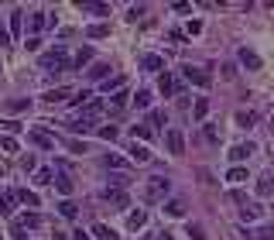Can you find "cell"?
<instances>
[{
  "instance_id": "23",
  "label": "cell",
  "mask_w": 274,
  "mask_h": 240,
  "mask_svg": "<svg viewBox=\"0 0 274 240\" xmlns=\"http://www.w3.org/2000/svg\"><path fill=\"white\" fill-rule=\"evenodd\" d=\"M58 213H62L65 220H76V213H79V206L72 203V199H62V203H58Z\"/></svg>"
},
{
  "instance_id": "26",
  "label": "cell",
  "mask_w": 274,
  "mask_h": 240,
  "mask_svg": "<svg viewBox=\"0 0 274 240\" xmlns=\"http://www.w3.org/2000/svg\"><path fill=\"white\" fill-rule=\"evenodd\" d=\"M110 34V24H89L86 28V38H106Z\"/></svg>"
},
{
  "instance_id": "24",
  "label": "cell",
  "mask_w": 274,
  "mask_h": 240,
  "mask_svg": "<svg viewBox=\"0 0 274 240\" xmlns=\"http://www.w3.org/2000/svg\"><path fill=\"white\" fill-rule=\"evenodd\" d=\"M52 179H55V171H52V168H38V171H34V182H38V185H55Z\"/></svg>"
},
{
  "instance_id": "20",
  "label": "cell",
  "mask_w": 274,
  "mask_h": 240,
  "mask_svg": "<svg viewBox=\"0 0 274 240\" xmlns=\"http://www.w3.org/2000/svg\"><path fill=\"white\" fill-rule=\"evenodd\" d=\"M233 120H237V127H254L257 124V114H254V110H237Z\"/></svg>"
},
{
  "instance_id": "47",
  "label": "cell",
  "mask_w": 274,
  "mask_h": 240,
  "mask_svg": "<svg viewBox=\"0 0 274 240\" xmlns=\"http://www.w3.org/2000/svg\"><path fill=\"white\" fill-rule=\"evenodd\" d=\"M189 237H192V240H206V237H202V227H195V223H189Z\"/></svg>"
},
{
  "instance_id": "48",
  "label": "cell",
  "mask_w": 274,
  "mask_h": 240,
  "mask_svg": "<svg viewBox=\"0 0 274 240\" xmlns=\"http://www.w3.org/2000/svg\"><path fill=\"white\" fill-rule=\"evenodd\" d=\"M257 237H261V240H274V227H261V230H257Z\"/></svg>"
},
{
  "instance_id": "17",
  "label": "cell",
  "mask_w": 274,
  "mask_h": 240,
  "mask_svg": "<svg viewBox=\"0 0 274 240\" xmlns=\"http://www.w3.org/2000/svg\"><path fill=\"white\" fill-rule=\"evenodd\" d=\"M226 182L230 185H243L247 182V168H243V165H233V168L226 171Z\"/></svg>"
},
{
  "instance_id": "39",
  "label": "cell",
  "mask_w": 274,
  "mask_h": 240,
  "mask_svg": "<svg viewBox=\"0 0 274 240\" xmlns=\"http://www.w3.org/2000/svg\"><path fill=\"white\" fill-rule=\"evenodd\" d=\"M68 103H72V106H86V103H89V90H79Z\"/></svg>"
},
{
  "instance_id": "15",
  "label": "cell",
  "mask_w": 274,
  "mask_h": 240,
  "mask_svg": "<svg viewBox=\"0 0 274 240\" xmlns=\"http://www.w3.org/2000/svg\"><path fill=\"white\" fill-rule=\"evenodd\" d=\"M103 199H106L110 206H120V209L127 206V192H124V189H106V192H103Z\"/></svg>"
},
{
  "instance_id": "34",
  "label": "cell",
  "mask_w": 274,
  "mask_h": 240,
  "mask_svg": "<svg viewBox=\"0 0 274 240\" xmlns=\"http://www.w3.org/2000/svg\"><path fill=\"white\" fill-rule=\"evenodd\" d=\"M82 11H86V14H100V17H106V14H110V7H106V4H82Z\"/></svg>"
},
{
  "instance_id": "13",
  "label": "cell",
  "mask_w": 274,
  "mask_h": 240,
  "mask_svg": "<svg viewBox=\"0 0 274 240\" xmlns=\"http://www.w3.org/2000/svg\"><path fill=\"white\" fill-rule=\"evenodd\" d=\"M127 155H130V161H137V165H148V161H151V151L144 148V144H137V141L130 144V151H127Z\"/></svg>"
},
{
  "instance_id": "40",
  "label": "cell",
  "mask_w": 274,
  "mask_h": 240,
  "mask_svg": "<svg viewBox=\"0 0 274 240\" xmlns=\"http://www.w3.org/2000/svg\"><path fill=\"white\" fill-rule=\"evenodd\" d=\"M127 100H130V96H127V90H120V93H113V96H110V103H113L117 110H120V106H127Z\"/></svg>"
},
{
  "instance_id": "2",
  "label": "cell",
  "mask_w": 274,
  "mask_h": 240,
  "mask_svg": "<svg viewBox=\"0 0 274 240\" xmlns=\"http://www.w3.org/2000/svg\"><path fill=\"white\" fill-rule=\"evenodd\" d=\"M171 192V182L165 179V175H151L148 182H144V203H165V195Z\"/></svg>"
},
{
  "instance_id": "29",
  "label": "cell",
  "mask_w": 274,
  "mask_h": 240,
  "mask_svg": "<svg viewBox=\"0 0 274 240\" xmlns=\"http://www.w3.org/2000/svg\"><path fill=\"white\" fill-rule=\"evenodd\" d=\"M106 76H110V66H106V62H96V66L89 69V79H106Z\"/></svg>"
},
{
  "instance_id": "35",
  "label": "cell",
  "mask_w": 274,
  "mask_h": 240,
  "mask_svg": "<svg viewBox=\"0 0 274 240\" xmlns=\"http://www.w3.org/2000/svg\"><path fill=\"white\" fill-rule=\"evenodd\" d=\"M7 110H11V114H24V110H31V100H11Z\"/></svg>"
},
{
  "instance_id": "43",
  "label": "cell",
  "mask_w": 274,
  "mask_h": 240,
  "mask_svg": "<svg viewBox=\"0 0 274 240\" xmlns=\"http://www.w3.org/2000/svg\"><path fill=\"white\" fill-rule=\"evenodd\" d=\"M206 114H209V103H206V100H199V103H195V117H199V120H202Z\"/></svg>"
},
{
  "instance_id": "50",
  "label": "cell",
  "mask_w": 274,
  "mask_h": 240,
  "mask_svg": "<svg viewBox=\"0 0 274 240\" xmlns=\"http://www.w3.org/2000/svg\"><path fill=\"white\" fill-rule=\"evenodd\" d=\"M21 165H24V171H38V168H34V158H31V155H24Z\"/></svg>"
},
{
  "instance_id": "51",
  "label": "cell",
  "mask_w": 274,
  "mask_h": 240,
  "mask_svg": "<svg viewBox=\"0 0 274 240\" xmlns=\"http://www.w3.org/2000/svg\"><path fill=\"white\" fill-rule=\"evenodd\" d=\"M72 240H89V233H82V230H76V233H72Z\"/></svg>"
},
{
  "instance_id": "22",
  "label": "cell",
  "mask_w": 274,
  "mask_h": 240,
  "mask_svg": "<svg viewBox=\"0 0 274 240\" xmlns=\"http://www.w3.org/2000/svg\"><path fill=\"white\" fill-rule=\"evenodd\" d=\"M93 233H96L100 240H120L117 237V230H110L106 223H93Z\"/></svg>"
},
{
  "instance_id": "41",
  "label": "cell",
  "mask_w": 274,
  "mask_h": 240,
  "mask_svg": "<svg viewBox=\"0 0 274 240\" xmlns=\"http://www.w3.org/2000/svg\"><path fill=\"white\" fill-rule=\"evenodd\" d=\"M134 137H141V141H151V127H148V124H137V127H134Z\"/></svg>"
},
{
  "instance_id": "32",
  "label": "cell",
  "mask_w": 274,
  "mask_h": 240,
  "mask_svg": "<svg viewBox=\"0 0 274 240\" xmlns=\"http://www.w3.org/2000/svg\"><path fill=\"white\" fill-rule=\"evenodd\" d=\"M165 120H168V114H165V110H151V114H148V127H161Z\"/></svg>"
},
{
  "instance_id": "33",
  "label": "cell",
  "mask_w": 274,
  "mask_h": 240,
  "mask_svg": "<svg viewBox=\"0 0 274 240\" xmlns=\"http://www.w3.org/2000/svg\"><path fill=\"white\" fill-rule=\"evenodd\" d=\"M0 151H7V155H17V141H14L11 134H4V137H0Z\"/></svg>"
},
{
  "instance_id": "55",
  "label": "cell",
  "mask_w": 274,
  "mask_h": 240,
  "mask_svg": "<svg viewBox=\"0 0 274 240\" xmlns=\"http://www.w3.org/2000/svg\"><path fill=\"white\" fill-rule=\"evenodd\" d=\"M0 72H4V69H0Z\"/></svg>"
},
{
  "instance_id": "21",
  "label": "cell",
  "mask_w": 274,
  "mask_h": 240,
  "mask_svg": "<svg viewBox=\"0 0 274 240\" xmlns=\"http://www.w3.org/2000/svg\"><path fill=\"white\" fill-rule=\"evenodd\" d=\"M68 96H76V93H72V90H48L41 100H45V103H62V100H68Z\"/></svg>"
},
{
  "instance_id": "49",
  "label": "cell",
  "mask_w": 274,
  "mask_h": 240,
  "mask_svg": "<svg viewBox=\"0 0 274 240\" xmlns=\"http://www.w3.org/2000/svg\"><path fill=\"white\" fill-rule=\"evenodd\" d=\"M148 11V7H144V4H134V7H130V21H137V17H141V14Z\"/></svg>"
},
{
  "instance_id": "53",
  "label": "cell",
  "mask_w": 274,
  "mask_h": 240,
  "mask_svg": "<svg viewBox=\"0 0 274 240\" xmlns=\"http://www.w3.org/2000/svg\"><path fill=\"white\" fill-rule=\"evenodd\" d=\"M154 240H171V233H168V230H165V233H158V237H154Z\"/></svg>"
},
{
  "instance_id": "36",
  "label": "cell",
  "mask_w": 274,
  "mask_h": 240,
  "mask_svg": "<svg viewBox=\"0 0 274 240\" xmlns=\"http://www.w3.org/2000/svg\"><path fill=\"white\" fill-rule=\"evenodd\" d=\"M240 216H243V220H257V216H261V206H247V203H243V209H240Z\"/></svg>"
},
{
  "instance_id": "6",
  "label": "cell",
  "mask_w": 274,
  "mask_h": 240,
  "mask_svg": "<svg viewBox=\"0 0 274 240\" xmlns=\"http://www.w3.org/2000/svg\"><path fill=\"white\" fill-rule=\"evenodd\" d=\"M182 76H185L189 82H195V86H202V90L209 86V82H213V79H209V76L202 72V69H195V66H182Z\"/></svg>"
},
{
  "instance_id": "14",
  "label": "cell",
  "mask_w": 274,
  "mask_h": 240,
  "mask_svg": "<svg viewBox=\"0 0 274 240\" xmlns=\"http://www.w3.org/2000/svg\"><path fill=\"white\" fill-rule=\"evenodd\" d=\"M240 66L243 69H261V55L250 52V48H240Z\"/></svg>"
},
{
  "instance_id": "30",
  "label": "cell",
  "mask_w": 274,
  "mask_h": 240,
  "mask_svg": "<svg viewBox=\"0 0 274 240\" xmlns=\"http://www.w3.org/2000/svg\"><path fill=\"white\" fill-rule=\"evenodd\" d=\"M106 168H117V171H127V158H120V155H106Z\"/></svg>"
},
{
  "instance_id": "8",
  "label": "cell",
  "mask_w": 274,
  "mask_h": 240,
  "mask_svg": "<svg viewBox=\"0 0 274 240\" xmlns=\"http://www.w3.org/2000/svg\"><path fill=\"white\" fill-rule=\"evenodd\" d=\"M28 141H31V144H38V148H45V151L55 148V137L45 134V130H28Z\"/></svg>"
},
{
  "instance_id": "42",
  "label": "cell",
  "mask_w": 274,
  "mask_h": 240,
  "mask_svg": "<svg viewBox=\"0 0 274 240\" xmlns=\"http://www.w3.org/2000/svg\"><path fill=\"white\" fill-rule=\"evenodd\" d=\"M100 137L103 141H117V127H100Z\"/></svg>"
},
{
  "instance_id": "52",
  "label": "cell",
  "mask_w": 274,
  "mask_h": 240,
  "mask_svg": "<svg viewBox=\"0 0 274 240\" xmlns=\"http://www.w3.org/2000/svg\"><path fill=\"white\" fill-rule=\"evenodd\" d=\"M52 240H65V233H62V230H55V233H52Z\"/></svg>"
},
{
  "instance_id": "19",
  "label": "cell",
  "mask_w": 274,
  "mask_h": 240,
  "mask_svg": "<svg viewBox=\"0 0 274 240\" xmlns=\"http://www.w3.org/2000/svg\"><path fill=\"white\" fill-rule=\"evenodd\" d=\"M93 62V48L86 45V48H79V52H76V58H72V69H82V66H89Z\"/></svg>"
},
{
  "instance_id": "10",
  "label": "cell",
  "mask_w": 274,
  "mask_h": 240,
  "mask_svg": "<svg viewBox=\"0 0 274 240\" xmlns=\"http://www.w3.org/2000/svg\"><path fill=\"white\" fill-rule=\"evenodd\" d=\"M48 14H41V11H34L31 17H28V28H31V38H38V31H41V28H48Z\"/></svg>"
},
{
  "instance_id": "56",
  "label": "cell",
  "mask_w": 274,
  "mask_h": 240,
  "mask_svg": "<svg viewBox=\"0 0 274 240\" xmlns=\"http://www.w3.org/2000/svg\"><path fill=\"white\" fill-rule=\"evenodd\" d=\"M0 137H4V134H0Z\"/></svg>"
},
{
  "instance_id": "16",
  "label": "cell",
  "mask_w": 274,
  "mask_h": 240,
  "mask_svg": "<svg viewBox=\"0 0 274 240\" xmlns=\"http://www.w3.org/2000/svg\"><path fill=\"white\" fill-rule=\"evenodd\" d=\"M141 69H144V72H161V69H165V58L161 55H144L141 58Z\"/></svg>"
},
{
  "instance_id": "37",
  "label": "cell",
  "mask_w": 274,
  "mask_h": 240,
  "mask_svg": "<svg viewBox=\"0 0 274 240\" xmlns=\"http://www.w3.org/2000/svg\"><path fill=\"white\" fill-rule=\"evenodd\" d=\"M110 182H113L117 189H124V192H127V185H130V175H127V171H117V175L110 179Z\"/></svg>"
},
{
  "instance_id": "25",
  "label": "cell",
  "mask_w": 274,
  "mask_h": 240,
  "mask_svg": "<svg viewBox=\"0 0 274 240\" xmlns=\"http://www.w3.org/2000/svg\"><path fill=\"white\" fill-rule=\"evenodd\" d=\"M165 213L168 216H185V203L182 199H171V203H165Z\"/></svg>"
},
{
  "instance_id": "1",
  "label": "cell",
  "mask_w": 274,
  "mask_h": 240,
  "mask_svg": "<svg viewBox=\"0 0 274 240\" xmlns=\"http://www.w3.org/2000/svg\"><path fill=\"white\" fill-rule=\"evenodd\" d=\"M38 66H41V72H52L55 76V72H68L72 69V58H68V52L62 45H55L52 52H45V55L38 58Z\"/></svg>"
},
{
  "instance_id": "18",
  "label": "cell",
  "mask_w": 274,
  "mask_h": 240,
  "mask_svg": "<svg viewBox=\"0 0 274 240\" xmlns=\"http://www.w3.org/2000/svg\"><path fill=\"white\" fill-rule=\"evenodd\" d=\"M21 31H24V11L17 7V11L11 14V38H21Z\"/></svg>"
},
{
  "instance_id": "46",
  "label": "cell",
  "mask_w": 274,
  "mask_h": 240,
  "mask_svg": "<svg viewBox=\"0 0 274 240\" xmlns=\"http://www.w3.org/2000/svg\"><path fill=\"white\" fill-rule=\"evenodd\" d=\"M14 38H11V28H4V24H0V45H11Z\"/></svg>"
},
{
  "instance_id": "27",
  "label": "cell",
  "mask_w": 274,
  "mask_h": 240,
  "mask_svg": "<svg viewBox=\"0 0 274 240\" xmlns=\"http://www.w3.org/2000/svg\"><path fill=\"white\" fill-rule=\"evenodd\" d=\"M120 90H124V76H110L103 82V93H120Z\"/></svg>"
},
{
  "instance_id": "7",
  "label": "cell",
  "mask_w": 274,
  "mask_h": 240,
  "mask_svg": "<svg viewBox=\"0 0 274 240\" xmlns=\"http://www.w3.org/2000/svg\"><path fill=\"white\" fill-rule=\"evenodd\" d=\"M254 151H257V148H254L250 141H247V144H233V148H230V161H233V165H240V161L250 158Z\"/></svg>"
},
{
  "instance_id": "28",
  "label": "cell",
  "mask_w": 274,
  "mask_h": 240,
  "mask_svg": "<svg viewBox=\"0 0 274 240\" xmlns=\"http://www.w3.org/2000/svg\"><path fill=\"white\" fill-rule=\"evenodd\" d=\"M55 189L62 195H72V179H68V175H55Z\"/></svg>"
},
{
  "instance_id": "9",
  "label": "cell",
  "mask_w": 274,
  "mask_h": 240,
  "mask_svg": "<svg viewBox=\"0 0 274 240\" xmlns=\"http://www.w3.org/2000/svg\"><path fill=\"white\" fill-rule=\"evenodd\" d=\"M11 227H21V230H38V227H41V216H38V213H24V216H17V220H14Z\"/></svg>"
},
{
  "instance_id": "54",
  "label": "cell",
  "mask_w": 274,
  "mask_h": 240,
  "mask_svg": "<svg viewBox=\"0 0 274 240\" xmlns=\"http://www.w3.org/2000/svg\"><path fill=\"white\" fill-rule=\"evenodd\" d=\"M4 175H7V165H4V161H0V179H4Z\"/></svg>"
},
{
  "instance_id": "38",
  "label": "cell",
  "mask_w": 274,
  "mask_h": 240,
  "mask_svg": "<svg viewBox=\"0 0 274 240\" xmlns=\"http://www.w3.org/2000/svg\"><path fill=\"white\" fill-rule=\"evenodd\" d=\"M134 103H137V110H148V103H151V93H148V90H141V93L134 96Z\"/></svg>"
},
{
  "instance_id": "4",
  "label": "cell",
  "mask_w": 274,
  "mask_h": 240,
  "mask_svg": "<svg viewBox=\"0 0 274 240\" xmlns=\"http://www.w3.org/2000/svg\"><path fill=\"white\" fill-rule=\"evenodd\" d=\"M158 90H161V96H175V93H182V82L175 79L171 72H161V79H158Z\"/></svg>"
},
{
  "instance_id": "12",
  "label": "cell",
  "mask_w": 274,
  "mask_h": 240,
  "mask_svg": "<svg viewBox=\"0 0 274 240\" xmlns=\"http://www.w3.org/2000/svg\"><path fill=\"white\" fill-rule=\"evenodd\" d=\"M127 227L134 230V233H137V230H144V227H148V209H134V213L127 216Z\"/></svg>"
},
{
  "instance_id": "11",
  "label": "cell",
  "mask_w": 274,
  "mask_h": 240,
  "mask_svg": "<svg viewBox=\"0 0 274 240\" xmlns=\"http://www.w3.org/2000/svg\"><path fill=\"white\" fill-rule=\"evenodd\" d=\"M17 203H21V199H17V192H11V189H7V192H0V213H4V216H11Z\"/></svg>"
},
{
  "instance_id": "44",
  "label": "cell",
  "mask_w": 274,
  "mask_h": 240,
  "mask_svg": "<svg viewBox=\"0 0 274 240\" xmlns=\"http://www.w3.org/2000/svg\"><path fill=\"white\" fill-rule=\"evenodd\" d=\"M0 127H4L7 134H17V130H21V124H17V120H4V124H0Z\"/></svg>"
},
{
  "instance_id": "31",
  "label": "cell",
  "mask_w": 274,
  "mask_h": 240,
  "mask_svg": "<svg viewBox=\"0 0 274 240\" xmlns=\"http://www.w3.org/2000/svg\"><path fill=\"white\" fill-rule=\"evenodd\" d=\"M17 199H21V203H28V206H34V209L41 206V199H38L34 192H28V189H17Z\"/></svg>"
},
{
  "instance_id": "5",
  "label": "cell",
  "mask_w": 274,
  "mask_h": 240,
  "mask_svg": "<svg viewBox=\"0 0 274 240\" xmlns=\"http://www.w3.org/2000/svg\"><path fill=\"white\" fill-rule=\"evenodd\" d=\"M165 144H168L171 155H185V137H182V130H165Z\"/></svg>"
},
{
  "instance_id": "3",
  "label": "cell",
  "mask_w": 274,
  "mask_h": 240,
  "mask_svg": "<svg viewBox=\"0 0 274 240\" xmlns=\"http://www.w3.org/2000/svg\"><path fill=\"white\" fill-rule=\"evenodd\" d=\"M254 192L261 195V199H271V195H274V168H267V171L261 175V179H257Z\"/></svg>"
},
{
  "instance_id": "45",
  "label": "cell",
  "mask_w": 274,
  "mask_h": 240,
  "mask_svg": "<svg viewBox=\"0 0 274 240\" xmlns=\"http://www.w3.org/2000/svg\"><path fill=\"white\" fill-rule=\"evenodd\" d=\"M206 137H209V141H219V127L216 124H206Z\"/></svg>"
}]
</instances>
